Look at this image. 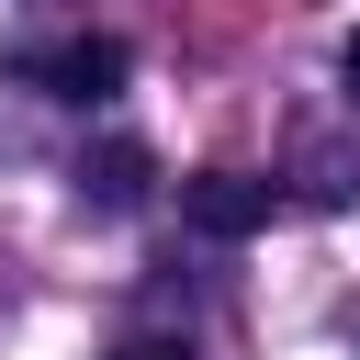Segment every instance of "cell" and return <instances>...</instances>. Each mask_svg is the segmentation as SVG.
<instances>
[{"label": "cell", "mask_w": 360, "mask_h": 360, "mask_svg": "<svg viewBox=\"0 0 360 360\" xmlns=\"http://www.w3.org/2000/svg\"><path fill=\"white\" fill-rule=\"evenodd\" d=\"M270 202H281V180H259V169H202V180H180V225L191 236H259L270 225Z\"/></svg>", "instance_id": "1"}, {"label": "cell", "mask_w": 360, "mask_h": 360, "mask_svg": "<svg viewBox=\"0 0 360 360\" xmlns=\"http://www.w3.org/2000/svg\"><path fill=\"white\" fill-rule=\"evenodd\" d=\"M22 79H45L56 101H112V90H124V45H112V34H79V45L22 56Z\"/></svg>", "instance_id": "2"}, {"label": "cell", "mask_w": 360, "mask_h": 360, "mask_svg": "<svg viewBox=\"0 0 360 360\" xmlns=\"http://www.w3.org/2000/svg\"><path fill=\"white\" fill-rule=\"evenodd\" d=\"M79 202H90V214H135V202H146V146L112 135L101 158H79Z\"/></svg>", "instance_id": "3"}, {"label": "cell", "mask_w": 360, "mask_h": 360, "mask_svg": "<svg viewBox=\"0 0 360 360\" xmlns=\"http://www.w3.org/2000/svg\"><path fill=\"white\" fill-rule=\"evenodd\" d=\"M304 202H360V158L315 146V158H304Z\"/></svg>", "instance_id": "4"}, {"label": "cell", "mask_w": 360, "mask_h": 360, "mask_svg": "<svg viewBox=\"0 0 360 360\" xmlns=\"http://www.w3.org/2000/svg\"><path fill=\"white\" fill-rule=\"evenodd\" d=\"M112 360H191V349H180V338H124Z\"/></svg>", "instance_id": "5"}, {"label": "cell", "mask_w": 360, "mask_h": 360, "mask_svg": "<svg viewBox=\"0 0 360 360\" xmlns=\"http://www.w3.org/2000/svg\"><path fill=\"white\" fill-rule=\"evenodd\" d=\"M338 79H349V90H360V34H349V45H338Z\"/></svg>", "instance_id": "6"}]
</instances>
